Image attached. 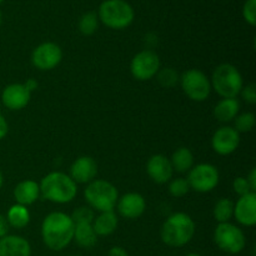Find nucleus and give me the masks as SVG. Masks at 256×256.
Masks as SVG:
<instances>
[{
    "label": "nucleus",
    "instance_id": "1",
    "mask_svg": "<svg viewBox=\"0 0 256 256\" xmlns=\"http://www.w3.org/2000/svg\"><path fill=\"white\" fill-rule=\"evenodd\" d=\"M75 224L70 215L62 212H50L42 222V238L45 246L52 252H62L74 236Z\"/></svg>",
    "mask_w": 256,
    "mask_h": 256
},
{
    "label": "nucleus",
    "instance_id": "2",
    "mask_svg": "<svg viewBox=\"0 0 256 256\" xmlns=\"http://www.w3.org/2000/svg\"><path fill=\"white\" fill-rule=\"evenodd\" d=\"M40 196L55 204H68L78 194V184L68 174L52 172L45 175L39 182Z\"/></svg>",
    "mask_w": 256,
    "mask_h": 256
},
{
    "label": "nucleus",
    "instance_id": "3",
    "mask_svg": "<svg viewBox=\"0 0 256 256\" xmlns=\"http://www.w3.org/2000/svg\"><path fill=\"white\" fill-rule=\"evenodd\" d=\"M194 220L186 212H174L162 225L160 236L170 248H182L192 242L195 235Z\"/></svg>",
    "mask_w": 256,
    "mask_h": 256
},
{
    "label": "nucleus",
    "instance_id": "4",
    "mask_svg": "<svg viewBox=\"0 0 256 256\" xmlns=\"http://www.w3.org/2000/svg\"><path fill=\"white\" fill-rule=\"evenodd\" d=\"M212 90L222 99L236 98L244 86L242 72L232 64H222L214 70L210 79Z\"/></svg>",
    "mask_w": 256,
    "mask_h": 256
},
{
    "label": "nucleus",
    "instance_id": "5",
    "mask_svg": "<svg viewBox=\"0 0 256 256\" xmlns=\"http://www.w3.org/2000/svg\"><path fill=\"white\" fill-rule=\"evenodd\" d=\"M98 18L105 26L122 30L132 25L135 12L132 5L125 0H104L98 10Z\"/></svg>",
    "mask_w": 256,
    "mask_h": 256
},
{
    "label": "nucleus",
    "instance_id": "6",
    "mask_svg": "<svg viewBox=\"0 0 256 256\" xmlns=\"http://www.w3.org/2000/svg\"><path fill=\"white\" fill-rule=\"evenodd\" d=\"M84 196L88 206L99 212H112L119 199V192L116 186L110 182L95 179L89 182L84 190Z\"/></svg>",
    "mask_w": 256,
    "mask_h": 256
},
{
    "label": "nucleus",
    "instance_id": "7",
    "mask_svg": "<svg viewBox=\"0 0 256 256\" xmlns=\"http://www.w3.org/2000/svg\"><path fill=\"white\" fill-rule=\"evenodd\" d=\"M214 242L222 252L230 255L240 254L246 246L244 232L232 222H222L215 228Z\"/></svg>",
    "mask_w": 256,
    "mask_h": 256
},
{
    "label": "nucleus",
    "instance_id": "8",
    "mask_svg": "<svg viewBox=\"0 0 256 256\" xmlns=\"http://www.w3.org/2000/svg\"><path fill=\"white\" fill-rule=\"evenodd\" d=\"M180 85L184 94L196 102H205L212 92L210 79L199 69H189L180 76Z\"/></svg>",
    "mask_w": 256,
    "mask_h": 256
},
{
    "label": "nucleus",
    "instance_id": "9",
    "mask_svg": "<svg viewBox=\"0 0 256 256\" xmlns=\"http://www.w3.org/2000/svg\"><path fill=\"white\" fill-rule=\"evenodd\" d=\"M186 180L190 189L198 192H210L219 185L220 174L218 168L212 164L202 162L189 170Z\"/></svg>",
    "mask_w": 256,
    "mask_h": 256
},
{
    "label": "nucleus",
    "instance_id": "10",
    "mask_svg": "<svg viewBox=\"0 0 256 256\" xmlns=\"http://www.w3.org/2000/svg\"><path fill=\"white\" fill-rule=\"evenodd\" d=\"M160 70L159 55L152 50L139 52L130 62V72L139 82H146L156 76Z\"/></svg>",
    "mask_w": 256,
    "mask_h": 256
},
{
    "label": "nucleus",
    "instance_id": "11",
    "mask_svg": "<svg viewBox=\"0 0 256 256\" xmlns=\"http://www.w3.org/2000/svg\"><path fill=\"white\" fill-rule=\"evenodd\" d=\"M62 50L58 44L52 42L38 45L32 54V62L36 69L49 72L62 62Z\"/></svg>",
    "mask_w": 256,
    "mask_h": 256
},
{
    "label": "nucleus",
    "instance_id": "12",
    "mask_svg": "<svg viewBox=\"0 0 256 256\" xmlns=\"http://www.w3.org/2000/svg\"><path fill=\"white\" fill-rule=\"evenodd\" d=\"M240 145V134L232 126H222L212 138V146L216 154L226 156L236 152Z\"/></svg>",
    "mask_w": 256,
    "mask_h": 256
},
{
    "label": "nucleus",
    "instance_id": "13",
    "mask_svg": "<svg viewBox=\"0 0 256 256\" xmlns=\"http://www.w3.org/2000/svg\"><path fill=\"white\" fill-rule=\"evenodd\" d=\"M32 99V92L25 88L24 84L15 82L4 88L2 92V102L6 109L18 112L26 106Z\"/></svg>",
    "mask_w": 256,
    "mask_h": 256
},
{
    "label": "nucleus",
    "instance_id": "14",
    "mask_svg": "<svg viewBox=\"0 0 256 256\" xmlns=\"http://www.w3.org/2000/svg\"><path fill=\"white\" fill-rule=\"evenodd\" d=\"M116 209L124 219L134 220L144 214L146 209V202L139 192H128L118 199Z\"/></svg>",
    "mask_w": 256,
    "mask_h": 256
},
{
    "label": "nucleus",
    "instance_id": "15",
    "mask_svg": "<svg viewBox=\"0 0 256 256\" xmlns=\"http://www.w3.org/2000/svg\"><path fill=\"white\" fill-rule=\"evenodd\" d=\"M146 172L150 179L156 184H166L172 179L174 169L169 158L162 154H155L148 160Z\"/></svg>",
    "mask_w": 256,
    "mask_h": 256
},
{
    "label": "nucleus",
    "instance_id": "16",
    "mask_svg": "<svg viewBox=\"0 0 256 256\" xmlns=\"http://www.w3.org/2000/svg\"><path fill=\"white\" fill-rule=\"evenodd\" d=\"M234 218L239 224L252 228L256 224V192L242 195L234 204Z\"/></svg>",
    "mask_w": 256,
    "mask_h": 256
},
{
    "label": "nucleus",
    "instance_id": "17",
    "mask_svg": "<svg viewBox=\"0 0 256 256\" xmlns=\"http://www.w3.org/2000/svg\"><path fill=\"white\" fill-rule=\"evenodd\" d=\"M98 174V164L92 156H80L70 166L69 176L76 184H89L95 180Z\"/></svg>",
    "mask_w": 256,
    "mask_h": 256
},
{
    "label": "nucleus",
    "instance_id": "18",
    "mask_svg": "<svg viewBox=\"0 0 256 256\" xmlns=\"http://www.w3.org/2000/svg\"><path fill=\"white\" fill-rule=\"evenodd\" d=\"M32 245L25 238L9 235L0 239V256H30Z\"/></svg>",
    "mask_w": 256,
    "mask_h": 256
},
{
    "label": "nucleus",
    "instance_id": "19",
    "mask_svg": "<svg viewBox=\"0 0 256 256\" xmlns=\"http://www.w3.org/2000/svg\"><path fill=\"white\" fill-rule=\"evenodd\" d=\"M40 196V186L39 182L35 180H22L15 186L14 189V199L16 204L29 206L32 205Z\"/></svg>",
    "mask_w": 256,
    "mask_h": 256
},
{
    "label": "nucleus",
    "instance_id": "20",
    "mask_svg": "<svg viewBox=\"0 0 256 256\" xmlns=\"http://www.w3.org/2000/svg\"><path fill=\"white\" fill-rule=\"evenodd\" d=\"M118 224H119V219H118L114 210L112 212H100L96 218H94L92 222V229H94L95 234L98 236H109V235H112L118 229Z\"/></svg>",
    "mask_w": 256,
    "mask_h": 256
},
{
    "label": "nucleus",
    "instance_id": "21",
    "mask_svg": "<svg viewBox=\"0 0 256 256\" xmlns=\"http://www.w3.org/2000/svg\"><path fill=\"white\" fill-rule=\"evenodd\" d=\"M240 112V102L236 98L222 99L214 108V116L220 122H232Z\"/></svg>",
    "mask_w": 256,
    "mask_h": 256
},
{
    "label": "nucleus",
    "instance_id": "22",
    "mask_svg": "<svg viewBox=\"0 0 256 256\" xmlns=\"http://www.w3.org/2000/svg\"><path fill=\"white\" fill-rule=\"evenodd\" d=\"M72 240L82 249H92L96 245L98 235L95 234L92 224H75Z\"/></svg>",
    "mask_w": 256,
    "mask_h": 256
},
{
    "label": "nucleus",
    "instance_id": "23",
    "mask_svg": "<svg viewBox=\"0 0 256 256\" xmlns=\"http://www.w3.org/2000/svg\"><path fill=\"white\" fill-rule=\"evenodd\" d=\"M170 162L174 172H189V170L194 166V155L188 148H179L174 152Z\"/></svg>",
    "mask_w": 256,
    "mask_h": 256
},
{
    "label": "nucleus",
    "instance_id": "24",
    "mask_svg": "<svg viewBox=\"0 0 256 256\" xmlns=\"http://www.w3.org/2000/svg\"><path fill=\"white\" fill-rule=\"evenodd\" d=\"M5 218H6L9 226L14 228V229H22L30 222V212L28 210V206L20 204H14L12 206H10Z\"/></svg>",
    "mask_w": 256,
    "mask_h": 256
},
{
    "label": "nucleus",
    "instance_id": "25",
    "mask_svg": "<svg viewBox=\"0 0 256 256\" xmlns=\"http://www.w3.org/2000/svg\"><path fill=\"white\" fill-rule=\"evenodd\" d=\"M214 218L219 224L229 222L234 216V202L226 198H222L216 202L214 206Z\"/></svg>",
    "mask_w": 256,
    "mask_h": 256
},
{
    "label": "nucleus",
    "instance_id": "26",
    "mask_svg": "<svg viewBox=\"0 0 256 256\" xmlns=\"http://www.w3.org/2000/svg\"><path fill=\"white\" fill-rule=\"evenodd\" d=\"M99 28V18L94 12H88L82 15L79 20V30L85 36H90L94 34Z\"/></svg>",
    "mask_w": 256,
    "mask_h": 256
},
{
    "label": "nucleus",
    "instance_id": "27",
    "mask_svg": "<svg viewBox=\"0 0 256 256\" xmlns=\"http://www.w3.org/2000/svg\"><path fill=\"white\" fill-rule=\"evenodd\" d=\"M256 124V116L254 112H242L238 114V116L234 119V129L238 132H249L254 129Z\"/></svg>",
    "mask_w": 256,
    "mask_h": 256
},
{
    "label": "nucleus",
    "instance_id": "28",
    "mask_svg": "<svg viewBox=\"0 0 256 256\" xmlns=\"http://www.w3.org/2000/svg\"><path fill=\"white\" fill-rule=\"evenodd\" d=\"M156 79L158 82H159V84L162 85V86L166 88V89L174 88L175 85L180 82L179 74H178L176 70L172 69V68H164V69L160 68V70L156 74Z\"/></svg>",
    "mask_w": 256,
    "mask_h": 256
},
{
    "label": "nucleus",
    "instance_id": "29",
    "mask_svg": "<svg viewBox=\"0 0 256 256\" xmlns=\"http://www.w3.org/2000/svg\"><path fill=\"white\" fill-rule=\"evenodd\" d=\"M70 218L74 222V224H84V222L92 224L95 218L94 210L90 206H79L72 212Z\"/></svg>",
    "mask_w": 256,
    "mask_h": 256
},
{
    "label": "nucleus",
    "instance_id": "30",
    "mask_svg": "<svg viewBox=\"0 0 256 256\" xmlns=\"http://www.w3.org/2000/svg\"><path fill=\"white\" fill-rule=\"evenodd\" d=\"M190 192L189 182L184 178H176V179L170 180L169 192L174 198H182Z\"/></svg>",
    "mask_w": 256,
    "mask_h": 256
},
{
    "label": "nucleus",
    "instance_id": "31",
    "mask_svg": "<svg viewBox=\"0 0 256 256\" xmlns=\"http://www.w3.org/2000/svg\"><path fill=\"white\" fill-rule=\"evenodd\" d=\"M242 18L248 24L255 26L256 24V0H246L242 6Z\"/></svg>",
    "mask_w": 256,
    "mask_h": 256
},
{
    "label": "nucleus",
    "instance_id": "32",
    "mask_svg": "<svg viewBox=\"0 0 256 256\" xmlns=\"http://www.w3.org/2000/svg\"><path fill=\"white\" fill-rule=\"evenodd\" d=\"M232 189H234V192H236L239 196L252 192V189H250L249 182H248V179L244 176H238L236 179L234 180V182H232Z\"/></svg>",
    "mask_w": 256,
    "mask_h": 256
},
{
    "label": "nucleus",
    "instance_id": "33",
    "mask_svg": "<svg viewBox=\"0 0 256 256\" xmlns=\"http://www.w3.org/2000/svg\"><path fill=\"white\" fill-rule=\"evenodd\" d=\"M240 95L242 96V99L245 100L249 104H255L256 102V85L255 84H248L245 86H242Z\"/></svg>",
    "mask_w": 256,
    "mask_h": 256
},
{
    "label": "nucleus",
    "instance_id": "34",
    "mask_svg": "<svg viewBox=\"0 0 256 256\" xmlns=\"http://www.w3.org/2000/svg\"><path fill=\"white\" fill-rule=\"evenodd\" d=\"M9 224H8V220L4 215L0 214V239L4 236H6L8 232H9Z\"/></svg>",
    "mask_w": 256,
    "mask_h": 256
},
{
    "label": "nucleus",
    "instance_id": "35",
    "mask_svg": "<svg viewBox=\"0 0 256 256\" xmlns=\"http://www.w3.org/2000/svg\"><path fill=\"white\" fill-rule=\"evenodd\" d=\"M8 132H9V125H8L6 119L0 114V140H2L6 136Z\"/></svg>",
    "mask_w": 256,
    "mask_h": 256
},
{
    "label": "nucleus",
    "instance_id": "36",
    "mask_svg": "<svg viewBox=\"0 0 256 256\" xmlns=\"http://www.w3.org/2000/svg\"><path fill=\"white\" fill-rule=\"evenodd\" d=\"M108 256H129L126 250L122 246H112L108 252Z\"/></svg>",
    "mask_w": 256,
    "mask_h": 256
},
{
    "label": "nucleus",
    "instance_id": "37",
    "mask_svg": "<svg viewBox=\"0 0 256 256\" xmlns=\"http://www.w3.org/2000/svg\"><path fill=\"white\" fill-rule=\"evenodd\" d=\"M248 182H249L250 185V189H252V192H256V169H252V172H250V174L248 175Z\"/></svg>",
    "mask_w": 256,
    "mask_h": 256
},
{
    "label": "nucleus",
    "instance_id": "38",
    "mask_svg": "<svg viewBox=\"0 0 256 256\" xmlns=\"http://www.w3.org/2000/svg\"><path fill=\"white\" fill-rule=\"evenodd\" d=\"M24 85H25V88H26L28 90H29L30 92H34V90H36L38 89V82L35 79H32V78H30V79H28L26 82H24Z\"/></svg>",
    "mask_w": 256,
    "mask_h": 256
},
{
    "label": "nucleus",
    "instance_id": "39",
    "mask_svg": "<svg viewBox=\"0 0 256 256\" xmlns=\"http://www.w3.org/2000/svg\"><path fill=\"white\" fill-rule=\"evenodd\" d=\"M2 182H4V179H2V172H0V189H2Z\"/></svg>",
    "mask_w": 256,
    "mask_h": 256
},
{
    "label": "nucleus",
    "instance_id": "40",
    "mask_svg": "<svg viewBox=\"0 0 256 256\" xmlns=\"http://www.w3.org/2000/svg\"><path fill=\"white\" fill-rule=\"evenodd\" d=\"M185 256H202V255L196 254V252H189V254H186Z\"/></svg>",
    "mask_w": 256,
    "mask_h": 256
},
{
    "label": "nucleus",
    "instance_id": "41",
    "mask_svg": "<svg viewBox=\"0 0 256 256\" xmlns=\"http://www.w3.org/2000/svg\"><path fill=\"white\" fill-rule=\"evenodd\" d=\"M2 24V10H0V26Z\"/></svg>",
    "mask_w": 256,
    "mask_h": 256
},
{
    "label": "nucleus",
    "instance_id": "42",
    "mask_svg": "<svg viewBox=\"0 0 256 256\" xmlns=\"http://www.w3.org/2000/svg\"><path fill=\"white\" fill-rule=\"evenodd\" d=\"M69 256H80V255H69Z\"/></svg>",
    "mask_w": 256,
    "mask_h": 256
},
{
    "label": "nucleus",
    "instance_id": "43",
    "mask_svg": "<svg viewBox=\"0 0 256 256\" xmlns=\"http://www.w3.org/2000/svg\"><path fill=\"white\" fill-rule=\"evenodd\" d=\"M2 2H4V0H0V4H2Z\"/></svg>",
    "mask_w": 256,
    "mask_h": 256
}]
</instances>
